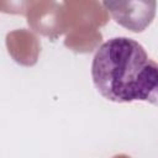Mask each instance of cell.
<instances>
[{
	"mask_svg": "<svg viewBox=\"0 0 158 158\" xmlns=\"http://www.w3.org/2000/svg\"><path fill=\"white\" fill-rule=\"evenodd\" d=\"M91 77L98 91L110 101L158 106V63L132 38L114 37L104 42L94 56Z\"/></svg>",
	"mask_w": 158,
	"mask_h": 158,
	"instance_id": "6da1fadb",
	"label": "cell"
}]
</instances>
